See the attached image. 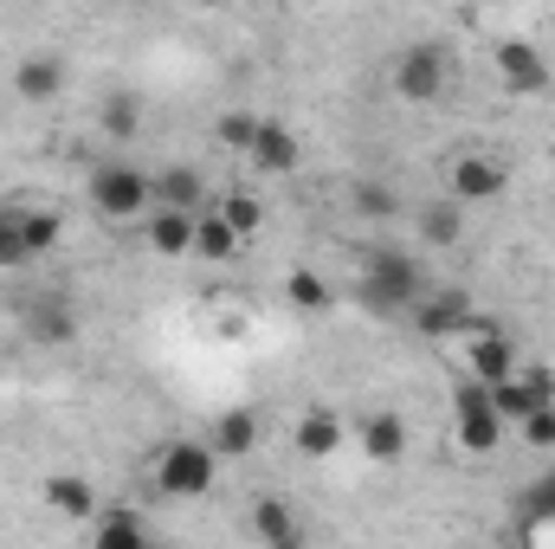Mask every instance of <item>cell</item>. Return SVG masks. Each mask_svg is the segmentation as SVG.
<instances>
[{
    "label": "cell",
    "mask_w": 555,
    "mask_h": 549,
    "mask_svg": "<svg viewBox=\"0 0 555 549\" xmlns=\"http://www.w3.org/2000/svg\"><path fill=\"white\" fill-rule=\"evenodd\" d=\"M420 297H426V278H420L414 253L382 246V253H369V259H362V304H369V310L401 317V310H414Z\"/></svg>",
    "instance_id": "6da1fadb"
},
{
    "label": "cell",
    "mask_w": 555,
    "mask_h": 549,
    "mask_svg": "<svg viewBox=\"0 0 555 549\" xmlns=\"http://www.w3.org/2000/svg\"><path fill=\"white\" fill-rule=\"evenodd\" d=\"M91 207L104 220H137V214H155V181L130 168V162H104L91 168Z\"/></svg>",
    "instance_id": "7a4b0ae2"
},
{
    "label": "cell",
    "mask_w": 555,
    "mask_h": 549,
    "mask_svg": "<svg viewBox=\"0 0 555 549\" xmlns=\"http://www.w3.org/2000/svg\"><path fill=\"white\" fill-rule=\"evenodd\" d=\"M214 478H220V459H214L207 439H175V446L162 452V465H155V485H162L168 498H207Z\"/></svg>",
    "instance_id": "3957f363"
},
{
    "label": "cell",
    "mask_w": 555,
    "mask_h": 549,
    "mask_svg": "<svg viewBox=\"0 0 555 549\" xmlns=\"http://www.w3.org/2000/svg\"><path fill=\"white\" fill-rule=\"evenodd\" d=\"M504 162L498 155H485V149H459L452 155V168H446V201H459V207H485V201H498L504 194Z\"/></svg>",
    "instance_id": "277c9868"
},
{
    "label": "cell",
    "mask_w": 555,
    "mask_h": 549,
    "mask_svg": "<svg viewBox=\"0 0 555 549\" xmlns=\"http://www.w3.org/2000/svg\"><path fill=\"white\" fill-rule=\"evenodd\" d=\"M511 375H517V349L498 336V323L472 317V323H465V382L498 388V382H511Z\"/></svg>",
    "instance_id": "5b68a950"
},
{
    "label": "cell",
    "mask_w": 555,
    "mask_h": 549,
    "mask_svg": "<svg viewBox=\"0 0 555 549\" xmlns=\"http://www.w3.org/2000/svg\"><path fill=\"white\" fill-rule=\"evenodd\" d=\"M395 91L408 98V104H433L439 91H446V52L439 46H408L401 59H395Z\"/></svg>",
    "instance_id": "8992f818"
},
{
    "label": "cell",
    "mask_w": 555,
    "mask_h": 549,
    "mask_svg": "<svg viewBox=\"0 0 555 549\" xmlns=\"http://www.w3.org/2000/svg\"><path fill=\"white\" fill-rule=\"evenodd\" d=\"M498 78H504V91H517V98H530V91H543L550 85V59L530 46V39H498Z\"/></svg>",
    "instance_id": "52a82bcc"
},
{
    "label": "cell",
    "mask_w": 555,
    "mask_h": 549,
    "mask_svg": "<svg viewBox=\"0 0 555 549\" xmlns=\"http://www.w3.org/2000/svg\"><path fill=\"white\" fill-rule=\"evenodd\" d=\"M20 330H26L39 349H65V343L78 336V317H72L65 297H33V304L20 310Z\"/></svg>",
    "instance_id": "ba28073f"
},
{
    "label": "cell",
    "mask_w": 555,
    "mask_h": 549,
    "mask_svg": "<svg viewBox=\"0 0 555 549\" xmlns=\"http://www.w3.org/2000/svg\"><path fill=\"white\" fill-rule=\"evenodd\" d=\"M291 446H297L304 459H330V452L343 446V413L323 408V401H317V408H304V413H297V426H291Z\"/></svg>",
    "instance_id": "9c48e42d"
},
{
    "label": "cell",
    "mask_w": 555,
    "mask_h": 549,
    "mask_svg": "<svg viewBox=\"0 0 555 549\" xmlns=\"http://www.w3.org/2000/svg\"><path fill=\"white\" fill-rule=\"evenodd\" d=\"M362 452H369L375 465H401V459H408V420L395 408L369 413V420H362Z\"/></svg>",
    "instance_id": "30bf717a"
},
{
    "label": "cell",
    "mask_w": 555,
    "mask_h": 549,
    "mask_svg": "<svg viewBox=\"0 0 555 549\" xmlns=\"http://www.w3.org/2000/svg\"><path fill=\"white\" fill-rule=\"evenodd\" d=\"M155 207H175V214H207V181L201 168H162L155 175Z\"/></svg>",
    "instance_id": "8fae6325"
},
{
    "label": "cell",
    "mask_w": 555,
    "mask_h": 549,
    "mask_svg": "<svg viewBox=\"0 0 555 549\" xmlns=\"http://www.w3.org/2000/svg\"><path fill=\"white\" fill-rule=\"evenodd\" d=\"M259 175H291L297 162H304V142L297 130H284V124H259V142H253V155H246Z\"/></svg>",
    "instance_id": "7c38bea8"
},
{
    "label": "cell",
    "mask_w": 555,
    "mask_h": 549,
    "mask_svg": "<svg viewBox=\"0 0 555 549\" xmlns=\"http://www.w3.org/2000/svg\"><path fill=\"white\" fill-rule=\"evenodd\" d=\"M207 446H214V459H246V452L259 446V413L253 408H227L220 420H214Z\"/></svg>",
    "instance_id": "4fadbf2b"
},
{
    "label": "cell",
    "mask_w": 555,
    "mask_h": 549,
    "mask_svg": "<svg viewBox=\"0 0 555 549\" xmlns=\"http://www.w3.org/2000/svg\"><path fill=\"white\" fill-rule=\"evenodd\" d=\"M13 91H20L26 104H52V98L65 91V65H59L52 52H33V59H20V72H13Z\"/></svg>",
    "instance_id": "5bb4252c"
},
{
    "label": "cell",
    "mask_w": 555,
    "mask_h": 549,
    "mask_svg": "<svg viewBox=\"0 0 555 549\" xmlns=\"http://www.w3.org/2000/svg\"><path fill=\"white\" fill-rule=\"evenodd\" d=\"M194 220H201V214L155 207V214H149V246H155L162 259H188V253H194Z\"/></svg>",
    "instance_id": "9a60e30c"
},
{
    "label": "cell",
    "mask_w": 555,
    "mask_h": 549,
    "mask_svg": "<svg viewBox=\"0 0 555 549\" xmlns=\"http://www.w3.org/2000/svg\"><path fill=\"white\" fill-rule=\"evenodd\" d=\"M414 323L426 336H446V330H465L472 323V297L465 291H433V297H420Z\"/></svg>",
    "instance_id": "2e32d148"
},
{
    "label": "cell",
    "mask_w": 555,
    "mask_h": 549,
    "mask_svg": "<svg viewBox=\"0 0 555 549\" xmlns=\"http://www.w3.org/2000/svg\"><path fill=\"white\" fill-rule=\"evenodd\" d=\"M46 505H52L59 518H72V524L98 518V491H91L85 478H72V472H52V478H46Z\"/></svg>",
    "instance_id": "e0dca14e"
},
{
    "label": "cell",
    "mask_w": 555,
    "mask_h": 549,
    "mask_svg": "<svg viewBox=\"0 0 555 549\" xmlns=\"http://www.w3.org/2000/svg\"><path fill=\"white\" fill-rule=\"evenodd\" d=\"M253 531H259L266 549H297V511L284 498H259L253 505Z\"/></svg>",
    "instance_id": "ac0fdd59"
},
{
    "label": "cell",
    "mask_w": 555,
    "mask_h": 549,
    "mask_svg": "<svg viewBox=\"0 0 555 549\" xmlns=\"http://www.w3.org/2000/svg\"><path fill=\"white\" fill-rule=\"evenodd\" d=\"M420 240L439 246V253L459 246V240H465V207H459V201H433V207H420Z\"/></svg>",
    "instance_id": "d6986e66"
},
{
    "label": "cell",
    "mask_w": 555,
    "mask_h": 549,
    "mask_svg": "<svg viewBox=\"0 0 555 549\" xmlns=\"http://www.w3.org/2000/svg\"><path fill=\"white\" fill-rule=\"evenodd\" d=\"M59 240H65V220L52 207H20V246H26V259H46Z\"/></svg>",
    "instance_id": "ffe728a7"
},
{
    "label": "cell",
    "mask_w": 555,
    "mask_h": 549,
    "mask_svg": "<svg viewBox=\"0 0 555 549\" xmlns=\"http://www.w3.org/2000/svg\"><path fill=\"white\" fill-rule=\"evenodd\" d=\"M240 246H246V240H240V233H233V227H227V220H220L214 207H207V214L194 220V259H214V266H227V259H233Z\"/></svg>",
    "instance_id": "44dd1931"
},
{
    "label": "cell",
    "mask_w": 555,
    "mask_h": 549,
    "mask_svg": "<svg viewBox=\"0 0 555 549\" xmlns=\"http://www.w3.org/2000/svg\"><path fill=\"white\" fill-rule=\"evenodd\" d=\"M91 549H149V531H142L137 511H98Z\"/></svg>",
    "instance_id": "7402d4cb"
},
{
    "label": "cell",
    "mask_w": 555,
    "mask_h": 549,
    "mask_svg": "<svg viewBox=\"0 0 555 549\" xmlns=\"http://www.w3.org/2000/svg\"><path fill=\"white\" fill-rule=\"evenodd\" d=\"M214 214H220V220H227V227H233L240 240H253V233L266 227V201H259V194H246V188H240V194H227V201H220Z\"/></svg>",
    "instance_id": "603a6c76"
},
{
    "label": "cell",
    "mask_w": 555,
    "mask_h": 549,
    "mask_svg": "<svg viewBox=\"0 0 555 549\" xmlns=\"http://www.w3.org/2000/svg\"><path fill=\"white\" fill-rule=\"evenodd\" d=\"M284 297H291V310H304V317H317V310H330V284L310 272V266H297V272L284 278Z\"/></svg>",
    "instance_id": "cb8c5ba5"
},
{
    "label": "cell",
    "mask_w": 555,
    "mask_h": 549,
    "mask_svg": "<svg viewBox=\"0 0 555 549\" xmlns=\"http://www.w3.org/2000/svg\"><path fill=\"white\" fill-rule=\"evenodd\" d=\"M498 439H504L498 413H459V446L465 452H498Z\"/></svg>",
    "instance_id": "d4e9b609"
},
{
    "label": "cell",
    "mask_w": 555,
    "mask_h": 549,
    "mask_svg": "<svg viewBox=\"0 0 555 549\" xmlns=\"http://www.w3.org/2000/svg\"><path fill=\"white\" fill-rule=\"evenodd\" d=\"M537 408H543V401H537V395H530V388H524L517 375L491 388V413H498V420H517V426H524V420H530Z\"/></svg>",
    "instance_id": "484cf974"
},
{
    "label": "cell",
    "mask_w": 555,
    "mask_h": 549,
    "mask_svg": "<svg viewBox=\"0 0 555 549\" xmlns=\"http://www.w3.org/2000/svg\"><path fill=\"white\" fill-rule=\"evenodd\" d=\"M259 124H266V117H253V111H227V117H220V142H227V149H240V155H253Z\"/></svg>",
    "instance_id": "4316f807"
},
{
    "label": "cell",
    "mask_w": 555,
    "mask_h": 549,
    "mask_svg": "<svg viewBox=\"0 0 555 549\" xmlns=\"http://www.w3.org/2000/svg\"><path fill=\"white\" fill-rule=\"evenodd\" d=\"M13 266H26V246H20V207L0 201V272H13Z\"/></svg>",
    "instance_id": "83f0119b"
},
{
    "label": "cell",
    "mask_w": 555,
    "mask_h": 549,
    "mask_svg": "<svg viewBox=\"0 0 555 549\" xmlns=\"http://www.w3.org/2000/svg\"><path fill=\"white\" fill-rule=\"evenodd\" d=\"M142 130V111H137V98H111V104H104V137H137Z\"/></svg>",
    "instance_id": "f1b7e54d"
},
{
    "label": "cell",
    "mask_w": 555,
    "mask_h": 549,
    "mask_svg": "<svg viewBox=\"0 0 555 549\" xmlns=\"http://www.w3.org/2000/svg\"><path fill=\"white\" fill-rule=\"evenodd\" d=\"M356 207H362L369 220H388V214L401 207V194H395L388 181H362V188H356Z\"/></svg>",
    "instance_id": "f546056e"
},
{
    "label": "cell",
    "mask_w": 555,
    "mask_h": 549,
    "mask_svg": "<svg viewBox=\"0 0 555 549\" xmlns=\"http://www.w3.org/2000/svg\"><path fill=\"white\" fill-rule=\"evenodd\" d=\"M530 524H543V518H555V478H543V485H530L524 491V505H517Z\"/></svg>",
    "instance_id": "4dcf8cb0"
},
{
    "label": "cell",
    "mask_w": 555,
    "mask_h": 549,
    "mask_svg": "<svg viewBox=\"0 0 555 549\" xmlns=\"http://www.w3.org/2000/svg\"><path fill=\"white\" fill-rule=\"evenodd\" d=\"M524 439L537 446V452H555V408H537L524 420Z\"/></svg>",
    "instance_id": "1f68e13d"
},
{
    "label": "cell",
    "mask_w": 555,
    "mask_h": 549,
    "mask_svg": "<svg viewBox=\"0 0 555 549\" xmlns=\"http://www.w3.org/2000/svg\"><path fill=\"white\" fill-rule=\"evenodd\" d=\"M517 382L543 401V408H555V369H543V362H530V369H517Z\"/></svg>",
    "instance_id": "d6a6232c"
},
{
    "label": "cell",
    "mask_w": 555,
    "mask_h": 549,
    "mask_svg": "<svg viewBox=\"0 0 555 549\" xmlns=\"http://www.w3.org/2000/svg\"><path fill=\"white\" fill-rule=\"evenodd\" d=\"M149 549H175V544H155V537H149Z\"/></svg>",
    "instance_id": "836d02e7"
}]
</instances>
